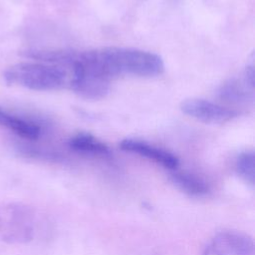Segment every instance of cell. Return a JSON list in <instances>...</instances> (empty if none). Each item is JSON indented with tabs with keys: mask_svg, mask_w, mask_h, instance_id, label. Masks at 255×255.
I'll use <instances>...</instances> for the list:
<instances>
[{
	"mask_svg": "<svg viewBox=\"0 0 255 255\" xmlns=\"http://www.w3.org/2000/svg\"><path fill=\"white\" fill-rule=\"evenodd\" d=\"M74 59H76V55ZM70 68L73 70V76L69 84L77 95L87 100H101L108 95L110 80L82 65L77 60H73Z\"/></svg>",
	"mask_w": 255,
	"mask_h": 255,
	"instance_id": "obj_4",
	"label": "cell"
},
{
	"mask_svg": "<svg viewBox=\"0 0 255 255\" xmlns=\"http://www.w3.org/2000/svg\"><path fill=\"white\" fill-rule=\"evenodd\" d=\"M0 127L8 128L18 136L29 140H36L41 134V128L38 125L11 115L2 108H0Z\"/></svg>",
	"mask_w": 255,
	"mask_h": 255,
	"instance_id": "obj_8",
	"label": "cell"
},
{
	"mask_svg": "<svg viewBox=\"0 0 255 255\" xmlns=\"http://www.w3.org/2000/svg\"><path fill=\"white\" fill-rule=\"evenodd\" d=\"M172 179L179 188L191 195H203L208 192V187L205 182L192 174L176 172L172 174Z\"/></svg>",
	"mask_w": 255,
	"mask_h": 255,
	"instance_id": "obj_11",
	"label": "cell"
},
{
	"mask_svg": "<svg viewBox=\"0 0 255 255\" xmlns=\"http://www.w3.org/2000/svg\"><path fill=\"white\" fill-rule=\"evenodd\" d=\"M37 211L21 202L0 203V240L8 244H23L34 240L39 232Z\"/></svg>",
	"mask_w": 255,
	"mask_h": 255,
	"instance_id": "obj_3",
	"label": "cell"
},
{
	"mask_svg": "<svg viewBox=\"0 0 255 255\" xmlns=\"http://www.w3.org/2000/svg\"><path fill=\"white\" fill-rule=\"evenodd\" d=\"M180 110L188 117L212 125L227 123L238 116L234 110L203 99H187L181 103Z\"/></svg>",
	"mask_w": 255,
	"mask_h": 255,
	"instance_id": "obj_6",
	"label": "cell"
},
{
	"mask_svg": "<svg viewBox=\"0 0 255 255\" xmlns=\"http://www.w3.org/2000/svg\"><path fill=\"white\" fill-rule=\"evenodd\" d=\"M82 59L110 81L119 76L154 77L164 70L160 56L134 48L106 47L81 53Z\"/></svg>",
	"mask_w": 255,
	"mask_h": 255,
	"instance_id": "obj_1",
	"label": "cell"
},
{
	"mask_svg": "<svg viewBox=\"0 0 255 255\" xmlns=\"http://www.w3.org/2000/svg\"><path fill=\"white\" fill-rule=\"evenodd\" d=\"M5 82L34 91H56L68 85V73L63 66L45 63H19L4 73Z\"/></svg>",
	"mask_w": 255,
	"mask_h": 255,
	"instance_id": "obj_2",
	"label": "cell"
},
{
	"mask_svg": "<svg viewBox=\"0 0 255 255\" xmlns=\"http://www.w3.org/2000/svg\"><path fill=\"white\" fill-rule=\"evenodd\" d=\"M236 171L247 183H254V152L252 150L242 152L236 160Z\"/></svg>",
	"mask_w": 255,
	"mask_h": 255,
	"instance_id": "obj_12",
	"label": "cell"
},
{
	"mask_svg": "<svg viewBox=\"0 0 255 255\" xmlns=\"http://www.w3.org/2000/svg\"><path fill=\"white\" fill-rule=\"evenodd\" d=\"M241 84L238 81H230L225 84L221 91V97L226 101H230L233 103H242L247 102L249 99L253 97V89L247 85L245 81Z\"/></svg>",
	"mask_w": 255,
	"mask_h": 255,
	"instance_id": "obj_10",
	"label": "cell"
},
{
	"mask_svg": "<svg viewBox=\"0 0 255 255\" xmlns=\"http://www.w3.org/2000/svg\"><path fill=\"white\" fill-rule=\"evenodd\" d=\"M120 145L121 148L126 151L148 158L168 169H175L179 163L178 158L173 153L139 139L127 138L124 139Z\"/></svg>",
	"mask_w": 255,
	"mask_h": 255,
	"instance_id": "obj_7",
	"label": "cell"
},
{
	"mask_svg": "<svg viewBox=\"0 0 255 255\" xmlns=\"http://www.w3.org/2000/svg\"><path fill=\"white\" fill-rule=\"evenodd\" d=\"M69 146L77 151L106 155L110 153L109 146L103 141L95 137L94 135L86 132H81L71 137L69 140Z\"/></svg>",
	"mask_w": 255,
	"mask_h": 255,
	"instance_id": "obj_9",
	"label": "cell"
},
{
	"mask_svg": "<svg viewBox=\"0 0 255 255\" xmlns=\"http://www.w3.org/2000/svg\"><path fill=\"white\" fill-rule=\"evenodd\" d=\"M202 255H255L253 240L237 231H223L206 245Z\"/></svg>",
	"mask_w": 255,
	"mask_h": 255,
	"instance_id": "obj_5",
	"label": "cell"
}]
</instances>
